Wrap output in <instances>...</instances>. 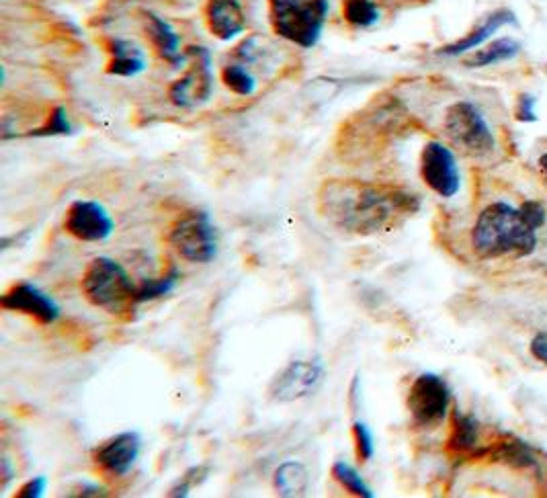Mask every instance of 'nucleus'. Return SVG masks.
<instances>
[{
	"label": "nucleus",
	"instance_id": "obj_1",
	"mask_svg": "<svg viewBox=\"0 0 547 498\" xmlns=\"http://www.w3.org/2000/svg\"><path fill=\"white\" fill-rule=\"evenodd\" d=\"M418 207L414 193L388 183L330 179L318 191V212L324 222L355 236L388 232L416 214Z\"/></svg>",
	"mask_w": 547,
	"mask_h": 498
},
{
	"label": "nucleus",
	"instance_id": "obj_2",
	"mask_svg": "<svg viewBox=\"0 0 547 498\" xmlns=\"http://www.w3.org/2000/svg\"><path fill=\"white\" fill-rule=\"evenodd\" d=\"M545 207L525 201L513 207L504 201L486 205L472 228V246L480 259L527 257L537 246V232L545 226Z\"/></svg>",
	"mask_w": 547,
	"mask_h": 498
},
{
	"label": "nucleus",
	"instance_id": "obj_3",
	"mask_svg": "<svg viewBox=\"0 0 547 498\" xmlns=\"http://www.w3.org/2000/svg\"><path fill=\"white\" fill-rule=\"evenodd\" d=\"M82 294L95 308L109 314H125L138 306V285L130 273L109 257H97L84 269Z\"/></svg>",
	"mask_w": 547,
	"mask_h": 498
},
{
	"label": "nucleus",
	"instance_id": "obj_4",
	"mask_svg": "<svg viewBox=\"0 0 547 498\" xmlns=\"http://www.w3.org/2000/svg\"><path fill=\"white\" fill-rule=\"evenodd\" d=\"M328 0H269L273 31L300 48H314L324 31Z\"/></svg>",
	"mask_w": 547,
	"mask_h": 498
},
{
	"label": "nucleus",
	"instance_id": "obj_5",
	"mask_svg": "<svg viewBox=\"0 0 547 498\" xmlns=\"http://www.w3.org/2000/svg\"><path fill=\"white\" fill-rule=\"evenodd\" d=\"M445 134L455 148L468 156H486L496 146L492 128L472 101H457L447 109Z\"/></svg>",
	"mask_w": 547,
	"mask_h": 498
},
{
	"label": "nucleus",
	"instance_id": "obj_6",
	"mask_svg": "<svg viewBox=\"0 0 547 498\" xmlns=\"http://www.w3.org/2000/svg\"><path fill=\"white\" fill-rule=\"evenodd\" d=\"M168 244L187 263L203 265L218 255V232L205 212H187L168 232Z\"/></svg>",
	"mask_w": 547,
	"mask_h": 498
},
{
	"label": "nucleus",
	"instance_id": "obj_7",
	"mask_svg": "<svg viewBox=\"0 0 547 498\" xmlns=\"http://www.w3.org/2000/svg\"><path fill=\"white\" fill-rule=\"evenodd\" d=\"M406 404L414 425L435 429L447 419L451 404L449 386L435 373H420L408 390Z\"/></svg>",
	"mask_w": 547,
	"mask_h": 498
},
{
	"label": "nucleus",
	"instance_id": "obj_8",
	"mask_svg": "<svg viewBox=\"0 0 547 498\" xmlns=\"http://www.w3.org/2000/svg\"><path fill=\"white\" fill-rule=\"evenodd\" d=\"M189 70L175 80L168 89V99L177 107L193 109L209 101L214 93V72H212V56L205 48H189L187 50Z\"/></svg>",
	"mask_w": 547,
	"mask_h": 498
},
{
	"label": "nucleus",
	"instance_id": "obj_9",
	"mask_svg": "<svg viewBox=\"0 0 547 498\" xmlns=\"http://www.w3.org/2000/svg\"><path fill=\"white\" fill-rule=\"evenodd\" d=\"M420 177L425 185L443 199H451L461 189V173L451 148L441 142H429L420 154Z\"/></svg>",
	"mask_w": 547,
	"mask_h": 498
},
{
	"label": "nucleus",
	"instance_id": "obj_10",
	"mask_svg": "<svg viewBox=\"0 0 547 498\" xmlns=\"http://www.w3.org/2000/svg\"><path fill=\"white\" fill-rule=\"evenodd\" d=\"M326 371L318 361H293L269 386V398L273 402H296L312 396L324 382Z\"/></svg>",
	"mask_w": 547,
	"mask_h": 498
},
{
	"label": "nucleus",
	"instance_id": "obj_11",
	"mask_svg": "<svg viewBox=\"0 0 547 498\" xmlns=\"http://www.w3.org/2000/svg\"><path fill=\"white\" fill-rule=\"evenodd\" d=\"M64 228L80 242H105L113 234L115 222L103 203L93 199H76L68 207Z\"/></svg>",
	"mask_w": 547,
	"mask_h": 498
},
{
	"label": "nucleus",
	"instance_id": "obj_12",
	"mask_svg": "<svg viewBox=\"0 0 547 498\" xmlns=\"http://www.w3.org/2000/svg\"><path fill=\"white\" fill-rule=\"evenodd\" d=\"M0 306L9 312L25 314L44 326H50L60 318V306L54 298L29 281H19L7 289L5 296L0 298Z\"/></svg>",
	"mask_w": 547,
	"mask_h": 498
},
{
	"label": "nucleus",
	"instance_id": "obj_13",
	"mask_svg": "<svg viewBox=\"0 0 547 498\" xmlns=\"http://www.w3.org/2000/svg\"><path fill=\"white\" fill-rule=\"evenodd\" d=\"M142 451V439L136 431H125L111 439H107L103 445H99L93 453V460L97 468L113 478H121L136 466Z\"/></svg>",
	"mask_w": 547,
	"mask_h": 498
},
{
	"label": "nucleus",
	"instance_id": "obj_14",
	"mask_svg": "<svg viewBox=\"0 0 547 498\" xmlns=\"http://www.w3.org/2000/svg\"><path fill=\"white\" fill-rule=\"evenodd\" d=\"M205 21L212 35L222 41H230L246 29V15L240 0H207Z\"/></svg>",
	"mask_w": 547,
	"mask_h": 498
},
{
	"label": "nucleus",
	"instance_id": "obj_15",
	"mask_svg": "<svg viewBox=\"0 0 547 498\" xmlns=\"http://www.w3.org/2000/svg\"><path fill=\"white\" fill-rule=\"evenodd\" d=\"M511 23H515V13L509 11V9H498V11L490 13L480 25H476L470 33H466L461 39L453 41V44L443 46L437 54L439 56H449V58L464 56L472 50L482 48L498 29H502L504 25H511Z\"/></svg>",
	"mask_w": 547,
	"mask_h": 498
},
{
	"label": "nucleus",
	"instance_id": "obj_16",
	"mask_svg": "<svg viewBox=\"0 0 547 498\" xmlns=\"http://www.w3.org/2000/svg\"><path fill=\"white\" fill-rule=\"evenodd\" d=\"M109 62L107 72L111 76H123V78H134L146 70V54L142 48L128 39H111L109 46Z\"/></svg>",
	"mask_w": 547,
	"mask_h": 498
},
{
	"label": "nucleus",
	"instance_id": "obj_17",
	"mask_svg": "<svg viewBox=\"0 0 547 498\" xmlns=\"http://www.w3.org/2000/svg\"><path fill=\"white\" fill-rule=\"evenodd\" d=\"M146 31H148V37L152 41L154 50L158 52V56L162 60H166L173 66H181L183 62H187V54L181 52V37L162 17L148 13L146 15Z\"/></svg>",
	"mask_w": 547,
	"mask_h": 498
},
{
	"label": "nucleus",
	"instance_id": "obj_18",
	"mask_svg": "<svg viewBox=\"0 0 547 498\" xmlns=\"http://www.w3.org/2000/svg\"><path fill=\"white\" fill-rule=\"evenodd\" d=\"M480 445V423L459 410H453L451 417V435L447 441V449L453 455H474L478 458Z\"/></svg>",
	"mask_w": 547,
	"mask_h": 498
},
{
	"label": "nucleus",
	"instance_id": "obj_19",
	"mask_svg": "<svg viewBox=\"0 0 547 498\" xmlns=\"http://www.w3.org/2000/svg\"><path fill=\"white\" fill-rule=\"evenodd\" d=\"M273 482L279 496H285V498L304 496L310 486V474L304 464L291 460V462H283L275 470Z\"/></svg>",
	"mask_w": 547,
	"mask_h": 498
},
{
	"label": "nucleus",
	"instance_id": "obj_20",
	"mask_svg": "<svg viewBox=\"0 0 547 498\" xmlns=\"http://www.w3.org/2000/svg\"><path fill=\"white\" fill-rule=\"evenodd\" d=\"M521 52V44L513 37H500L492 44L476 50L470 58L464 60L466 68H486L498 62H507L513 60Z\"/></svg>",
	"mask_w": 547,
	"mask_h": 498
},
{
	"label": "nucleus",
	"instance_id": "obj_21",
	"mask_svg": "<svg viewBox=\"0 0 547 498\" xmlns=\"http://www.w3.org/2000/svg\"><path fill=\"white\" fill-rule=\"evenodd\" d=\"M480 455H492V460L509 464L513 468H535L537 460L531 451V447H527L523 441L519 439H504L498 441L496 445L482 449Z\"/></svg>",
	"mask_w": 547,
	"mask_h": 498
},
{
	"label": "nucleus",
	"instance_id": "obj_22",
	"mask_svg": "<svg viewBox=\"0 0 547 498\" xmlns=\"http://www.w3.org/2000/svg\"><path fill=\"white\" fill-rule=\"evenodd\" d=\"M181 279V273L173 267L168 269L162 277H156V279H146L138 285V306L144 304V302H152V300H158V298H164L173 292V289L177 287Z\"/></svg>",
	"mask_w": 547,
	"mask_h": 498
},
{
	"label": "nucleus",
	"instance_id": "obj_23",
	"mask_svg": "<svg viewBox=\"0 0 547 498\" xmlns=\"http://www.w3.org/2000/svg\"><path fill=\"white\" fill-rule=\"evenodd\" d=\"M345 19L353 27L369 29L382 19V13L375 0H345Z\"/></svg>",
	"mask_w": 547,
	"mask_h": 498
},
{
	"label": "nucleus",
	"instance_id": "obj_24",
	"mask_svg": "<svg viewBox=\"0 0 547 498\" xmlns=\"http://www.w3.org/2000/svg\"><path fill=\"white\" fill-rule=\"evenodd\" d=\"M332 476L353 496H363V498H373L375 496V492L367 486L363 476L347 462H334Z\"/></svg>",
	"mask_w": 547,
	"mask_h": 498
},
{
	"label": "nucleus",
	"instance_id": "obj_25",
	"mask_svg": "<svg viewBox=\"0 0 547 498\" xmlns=\"http://www.w3.org/2000/svg\"><path fill=\"white\" fill-rule=\"evenodd\" d=\"M222 82L232 93H236L240 97H250V95H255V91H257L255 76H252L250 70L242 64L226 66L222 70Z\"/></svg>",
	"mask_w": 547,
	"mask_h": 498
},
{
	"label": "nucleus",
	"instance_id": "obj_26",
	"mask_svg": "<svg viewBox=\"0 0 547 498\" xmlns=\"http://www.w3.org/2000/svg\"><path fill=\"white\" fill-rule=\"evenodd\" d=\"M72 126L68 121V113L64 107H56L48 119V123L44 128H37L33 132H29L27 136H35V138H46V136H64L70 134Z\"/></svg>",
	"mask_w": 547,
	"mask_h": 498
},
{
	"label": "nucleus",
	"instance_id": "obj_27",
	"mask_svg": "<svg viewBox=\"0 0 547 498\" xmlns=\"http://www.w3.org/2000/svg\"><path fill=\"white\" fill-rule=\"evenodd\" d=\"M353 441H355L357 460L363 464L369 462L375 453V445H373V435L363 421L353 423Z\"/></svg>",
	"mask_w": 547,
	"mask_h": 498
},
{
	"label": "nucleus",
	"instance_id": "obj_28",
	"mask_svg": "<svg viewBox=\"0 0 547 498\" xmlns=\"http://www.w3.org/2000/svg\"><path fill=\"white\" fill-rule=\"evenodd\" d=\"M207 472H209V470L203 468V466H195V468L187 470V472L179 478V482L171 488V492H168V496H187V494L191 492V488H195L197 484H201V482L205 480Z\"/></svg>",
	"mask_w": 547,
	"mask_h": 498
},
{
	"label": "nucleus",
	"instance_id": "obj_29",
	"mask_svg": "<svg viewBox=\"0 0 547 498\" xmlns=\"http://www.w3.org/2000/svg\"><path fill=\"white\" fill-rule=\"evenodd\" d=\"M48 484H50V482H48L46 476H35V478L27 480V482L19 488L17 496H19V498H41V496L46 494Z\"/></svg>",
	"mask_w": 547,
	"mask_h": 498
},
{
	"label": "nucleus",
	"instance_id": "obj_30",
	"mask_svg": "<svg viewBox=\"0 0 547 498\" xmlns=\"http://www.w3.org/2000/svg\"><path fill=\"white\" fill-rule=\"evenodd\" d=\"M517 119L519 121H537L535 113V99L531 95H521L517 103Z\"/></svg>",
	"mask_w": 547,
	"mask_h": 498
},
{
	"label": "nucleus",
	"instance_id": "obj_31",
	"mask_svg": "<svg viewBox=\"0 0 547 498\" xmlns=\"http://www.w3.org/2000/svg\"><path fill=\"white\" fill-rule=\"evenodd\" d=\"M529 349H531V355L537 361L547 365V332H537V335L531 341V345H529Z\"/></svg>",
	"mask_w": 547,
	"mask_h": 498
},
{
	"label": "nucleus",
	"instance_id": "obj_32",
	"mask_svg": "<svg viewBox=\"0 0 547 498\" xmlns=\"http://www.w3.org/2000/svg\"><path fill=\"white\" fill-rule=\"evenodd\" d=\"M80 494H82V496H99V494H105V492H103V488H99V486H87V488H82Z\"/></svg>",
	"mask_w": 547,
	"mask_h": 498
},
{
	"label": "nucleus",
	"instance_id": "obj_33",
	"mask_svg": "<svg viewBox=\"0 0 547 498\" xmlns=\"http://www.w3.org/2000/svg\"><path fill=\"white\" fill-rule=\"evenodd\" d=\"M537 164H539V171L547 177V152H543V154L539 156V162H537Z\"/></svg>",
	"mask_w": 547,
	"mask_h": 498
}]
</instances>
